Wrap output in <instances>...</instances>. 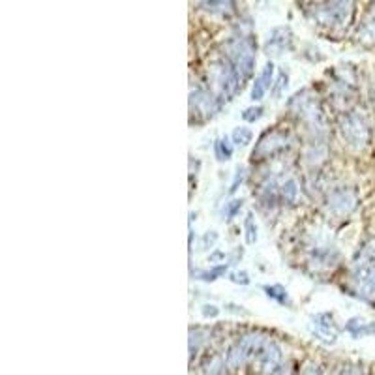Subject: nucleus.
<instances>
[{
  "instance_id": "1",
  "label": "nucleus",
  "mask_w": 375,
  "mask_h": 375,
  "mask_svg": "<svg viewBox=\"0 0 375 375\" xmlns=\"http://www.w3.org/2000/svg\"><path fill=\"white\" fill-rule=\"evenodd\" d=\"M255 38L253 36H233L225 42V55L233 64L242 83L250 81L255 71Z\"/></svg>"
},
{
  "instance_id": "2",
  "label": "nucleus",
  "mask_w": 375,
  "mask_h": 375,
  "mask_svg": "<svg viewBox=\"0 0 375 375\" xmlns=\"http://www.w3.org/2000/svg\"><path fill=\"white\" fill-rule=\"evenodd\" d=\"M209 84L210 91L214 92L216 98L223 104H227L229 100H233L236 92L242 89V79L236 73L233 68V64L225 58L214 60L209 66Z\"/></svg>"
},
{
  "instance_id": "3",
  "label": "nucleus",
  "mask_w": 375,
  "mask_h": 375,
  "mask_svg": "<svg viewBox=\"0 0 375 375\" xmlns=\"http://www.w3.org/2000/svg\"><path fill=\"white\" fill-rule=\"evenodd\" d=\"M338 130L341 133V139L356 150L368 146L370 139H372L368 120L356 111L341 113L340 120H338Z\"/></svg>"
},
{
  "instance_id": "4",
  "label": "nucleus",
  "mask_w": 375,
  "mask_h": 375,
  "mask_svg": "<svg viewBox=\"0 0 375 375\" xmlns=\"http://www.w3.org/2000/svg\"><path fill=\"white\" fill-rule=\"evenodd\" d=\"M293 143V135L285 130H269L259 137L258 145L251 150V161L271 160L274 156L285 152Z\"/></svg>"
},
{
  "instance_id": "5",
  "label": "nucleus",
  "mask_w": 375,
  "mask_h": 375,
  "mask_svg": "<svg viewBox=\"0 0 375 375\" xmlns=\"http://www.w3.org/2000/svg\"><path fill=\"white\" fill-rule=\"evenodd\" d=\"M310 15L312 21L323 27H343L351 19L353 14V4L351 2H321L312 4Z\"/></svg>"
},
{
  "instance_id": "6",
  "label": "nucleus",
  "mask_w": 375,
  "mask_h": 375,
  "mask_svg": "<svg viewBox=\"0 0 375 375\" xmlns=\"http://www.w3.org/2000/svg\"><path fill=\"white\" fill-rule=\"evenodd\" d=\"M287 105L293 115H297L310 128H323V111H321L319 102L308 91L297 92Z\"/></svg>"
},
{
  "instance_id": "7",
  "label": "nucleus",
  "mask_w": 375,
  "mask_h": 375,
  "mask_svg": "<svg viewBox=\"0 0 375 375\" xmlns=\"http://www.w3.org/2000/svg\"><path fill=\"white\" fill-rule=\"evenodd\" d=\"M222 102L216 98V94L210 89H195L190 94V113L192 117L195 115L197 122H205L216 117V113L222 109Z\"/></svg>"
},
{
  "instance_id": "8",
  "label": "nucleus",
  "mask_w": 375,
  "mask_h": 375,
  "mask_svg": "<svg viewBox=\"0 0 375 375\" xmlns=\"http://www.w3.org/2000/svg\"><path fill=\"white\" fill-rule=\"evenodd\" d=\"M353 295L366 302L375 300V263L356 264L351 274Z\"/></svg>"
},
{
  "instance_id": "9",
  "label": "nucleus",
  "mask_w": 375,
  "mask_h": 375,
  "mask_svg": "<svg viewBox=\"0 0 375 375\" xmlns=\"http://www.w3.org/2000/svg\"><path fill=\"white\" fill-rule=\"evenodd\" d=\"M356 205H359V195L349 186L334 188L327 195V210L338 218H345L351 214L356 209Z\"/></svg>"
},
{
  "instance_id": "10",
  "label": "nucleus",
  "mask_w": 375,
  "mask_h": 375,
  "mask_svg": "<svg viewBox=\"0 0 375 375\" xmlns=\"http://www.w3.org/2000/svg\"><path fill=\"white\" fill-rule=\"evenodd\" d=\"M310 332L315 340L323 341L327 345H332L338 340V330H336V325H334L332 313L323 312L317 313V315H312L310 319Z\"/></svg>"
},
{
  "instance_id": "11",
  "label": "nucleus",
  "mask_w": 375,
  "mask_h": 375,
  "mask_svg": "<svg viewBox=\"0 0 375 375\" xmlns=\"http://www.w3.org/2000/svg\"><path fill=\"white\" fill-rule=\"evenodd\" d=\"M293 43H295V36H293L291 28L276 27L269 32V38L263 47L266 55H282L285 51H291Z\"/></svg>"
},
{
  "instance_id": "12",
  "label": "nucleus",
  "mask_w": 375,
  "mask_h": 375,
  "mask_svg": "<svg viewBox=\"0 0 375 375\" xmlns=\"http://www.w3.org/2000/svg\"><path fill=\"white\" fill-rule=\"evenodd\" d=\"M253 362H255L263 372H266V374L271 375L272 372L282 364V348H280L276 341L269 338V340L264 341V345L261 348V351H259Z\"/></svg>"
},
{
  "instance_id": "13",
  "label": "nucleus",
  "mask_w": 375,
  "mask_h": 375,
  "mask_svg": "<svg viewBox=\"0 0 375 375\" xmlns=\"http://www.w3.org/2000/svg\"><path fill=\"white\" fill-rule=\"evenodd\" d=\"M274 73H276L274 62H272V60H269V62L264 64V68L261 70V73L258 76V79H255V81H253V84H251L250 100L253 102V104L261 102V100L266 96V92L272 91V87H274Z\"/></svg>"
},
{
  "instance_id": "14",
  "label": "nucleus",
  "mask_w": 375,
  "mask_h": 375,
  "mask_svg": "<svg viewBox=\"0 0 375 375\" xmlns=\"http://www.w3.org/2000/svg\"><path fill=\"white\" fill-rule=\"evenodd\" d=\"M210 328L207 327H190V359L199 353L203 345L209 341Z\"/></svg>"
},
{
  "instance_id": "15",
  "label": "nucleus",
  "mask_w": 375,
  "mask_h": 375,
  "mask_svg": "<svg viewBox=\"0 0 375 375\" xmlns=\"http://www.w3.org/2000/svg\"><path fill=\"white\" fill-rule=\"evenodd\" d=\"M345 330L353 336L354 340H359V338H364L368 334H375V323H368L362 317H351L345 323Z\"/></svg>"
},
{
  "instance_id": "16",
  "label": "nucleus",
  "mask_w": 375,
  "mask_h": 375,
  "mask_svg": "<svg viewBox=\"0 0 375 375\" xmlns=\"http://www.w3.org/2000/svg\"><path fill=\"white\" fill-rule=\"evenodd\" d=\"M356 38H359L362 43H368V45H374L375 43V4L374 8L370 10V14L366 15V19L361 23L359 32H356Z\"/></svg>"
},
{
  "instance_id": "17",
  "label": "nucleus",
  "mask_w": 375,
  "mask_h": 375,
  "mask_svg": "<svg viewBox=\"0 0 375 375\" xmlns=\"http://www.w3.org/2000/svg\"><path fill=\"white\" fill-rule=\"evenodd\" d=\"M229 274V264L222 263V264H214V266H210V269H203V271H197L194 274L195 280H201V282H216L218 278H223V276H227Z\"/></svg>"
},
{
  "instance_id": "18",
  "label": "nucleus",
  "mask_w": 375,
  "mask_h": 375,
  "mask_svg": "<svg viewBox=\"0 0 375 375\" xmlns=\"http://www.w3.org/2000/svg\"><path fill=\"white\" fill-rule=\"evenodd\" d=\"M233 150L235 145L229 135H222L214 141V158L218 161H229L233 158Z\"/></svg>"
},
{
  "instance_id": "19",
  "label": "nucleus",
  "mask_w": 375,
  "mask_h": 375,
  "mask_svg": "<svg viewBox=\"0 0 375 375\" xmlns=\"http://www.w3.org/2000/svg\"><path fill=\"white\" fill-rule=\"evenodd\" d=\"M223 359H225V366H227V370H231V372H236V370L242 368L244 364H248V361H246V354L242 353V349L238 348V343L231 345Z\"/></svg>"
},
{
  "instance_id": "20",
  "label": "nucleus",
  "mask_w": 375,
  "mask_h": 375,
  "mask_svg": "<svg viewBox=\"0 0 375 375\" xmlns=\"http://www.w3.org/2000/svg\"><path fill=\"white\" fill-rule=\"evenodd\" d=\"M197 6L205 12H210V14H220L222 17H231L233 14H236L235 2H199Z\"/></svg>"
},
{
  "instance_id": "21",
  "label": "nucleus",
  "mask_w": 375,
  "mask_h": 375,
  "mask_svg": "<svg viewBox=\"0 0 375 375\" xmlns=\"http://www.w3.org/2000/svg\"><path fill=\"white\" fill-rule=\"evenodd\" d=\"M297 197H299V184L295 179H287L280 184V201L284 205L297 203Z\"/></svg>"
},
{
  "instance_id": "22",
  "label": "nucleus",
  "mask_w": 375,
  "mask_h": 375,
  "mask_svg": "<svg viewBox=\"0 0 375 375\" xmlns=\"http://www.w3.org/2000/svg\"><path fill=\"white\" fill-rule=\"evenodd\" d=\"M264 295L269 297L274 302H278L280 306H291V299H289V293L285 289L284 285L272 284V285H263Z\"/></svg>"
},
{
  "instance_id": "23",
  "label": "nucleus",
  "mask_w": 375,
  "mask_h": 375,
  "mask_svg": "<svg viewBox=\"0 0 375 375\" xmlns=\"http://www.w3.org/2000/svg\"><path fill=\"white\" fill-rule=\"evenodd\" d=\"M244 236H246V244H250V246L258 242L259 229L253 212H248L246 218H244Z\"/></svg>"
},
{
  "instance_id": "24",
  "label": "nucleus",
  "mask_w": 375,
  "mask_h": 375,
  "mask_svg": "<svg viewBox=\"0 0 375 375\" xmlns=\"http://www.w3.org/2000/svg\"><path fill=\"white\" fill-rule=\"evenodd\" d=\"M231 141L235 146H248L253 141V132L248 126H236L231 133Z\"/></svg>"
},
{
  "instance_id": "25",
  "label": "nucleus",
  "mask_w": 375,
  "mask_h": 375,
  "mask_svg": "<svg viewBox=\"0 0 375 375\" xmlns=\"http://www.w3.org/2000/svg\"><path fill=\"white\" fill-rule=\"evenodd\" d=\"M287 84H289V71L282 68L278 71V77L274 79V87H272V96L274 100H280V98L284 96V92L287 91Z\"/></svg>"
},
{
  "instance_id": "26",
  "label": "nucleus",
  "mask_w": 375,
  "mask_h": 375,
  "mask_svg": "<svg viewBox=\"0 0 375 375\" xmlns=\"http://www.w3.org/2000/svg\"><path fill=\"white\" fill-rule=\"evenodd\" d=\"M242 207H244L242 199H231L229 203H225L222 210L223 222H231L233 218H236V214L242 210Z\"/></svg>"
},
{
  "instance_id": "27",
  "label": "nucleus",
  "mask_w": 375,
  "mask_h": 375,
  "mask_svg": "<svg viewBox=\"0 0 375 375\" xmlns=\"http://www.w3.org/2000/svg\"><path fill=\"white\" fill-rule=\"evenodd\" d=\"M264 107L261 105H250L242 111V120L244 122H258L259 118H263Z\"/></svg>"
},
{
  "instance_id": "28",
  "label": "nucleus",
  "mask_w": 375,
  "mask_h": 375,
  "mask_svg": "<svg viewBox=\"0 0 375 375\" xmlns=\"http://www.w3.org/2000/svg\"><path fill=\"white\" fill-rule=\"evenodd\" d=\"M244 179H246V167L238 166L235 169V174H233V182H231V186H229V194H235L236 190L240 188V184L244 182Z\"/></svg>"
},
{
  "instance_id": "29",
  "label": "nucleus",
  "mask_w": 375,
  "mask_h": 375,
  "mask_svg": "<svg viewBox=\"0 0 375 375\" xmlns=\"http://www.w3.org/2000/svg\"><path fill=\"white\" fill-rule=\"evenodd\" d=\"M218 240H220L218 231H207V233L201 236V250H210V248H214Z\"/></svg>"
},
{
  "instance_id": "30",
  "label": "nucleus",
  "mask_w": 375,
  "mask_h": 375,
  "mask_svg": "<svg viewBox=\"0 0 375 375\" xmlns=\"http://www.w3.org/2000/svg\"><path fill=\"white\" fill-rule=\"evenodd\" d=\"M229 280H231V282H233V284H238V285H248L251 282L250 274H248V272H246V271L231 272Z\"/></svg>"
},
{
  "instance_id": "31",
  "label": "nucleus",
  "mask_w": 375,
  "mask_h": 375,
  "mask_svg": "<svg viewBox=\"0 0 375 375\" xmlns=\"http://www.w3.org/2000/svg\"><path fill=\"white\" fill-rule=\"evenodd\" d=\"M220 308L216 304H203L201 306V315L205 317V319H216L218 315H220Z\"/></svg>"
},
{
  "instance_id": "32",
  "label": "nucleus",
  "mask_w": 375,
  "mask_h": 375,
  "mask_svg": "<svg viewBox=\"0 0 375 375\" xmlns=\"http://www.w3.org/2000/svg\"><path fill=\"white\" fill-rule=\"evenodd\" d=\"M300 375H325L323 374V368H321L319 364H315V362H308Z\"/></svg>"
},
{
  "instance_id": "33",
  "label": "nucleus",
  "mask_w": 375,
  "mask_h": 375,
  "mask_svg": "<svg viewBox=\"0 0 375 375\" xmlns=\"http://www.w3.org/2000/svg\"><path fill=\"white\" fill-rule=\"evenodd\" d=\"M209 263H212V266H214V264L225 263V251H222V250L212 251V253L209 255Z\"/></svg>"
},
{
  "instance_id": "34",
  "label": "nucleus",
  "mask_w": 375,
  "mask_h": 375,
  "mask_svg": "<svg viewBox=\"0 0 375 375\" xmlns=\"http://www.w3.org/2000/svg\"><path fill=\"white\" fill-rule=\"evenodd\" d=\"M242 258H244V248L238 246V248H235V250L229 253V261H227V264H236Z\"/></svg>"
},
{
  "instance_id": "35",
  "label": "nucleus",
  "mask_w": 375,
  "mask_h": 375,
  "mask_svg": "<svg viewBox=\"0 0 375 375\" xmlns=\"http://www.w3.org/2000/svg\"><path fill=\"white\" fill-rule=\"evenodd\" d=\"M223 308H225V312L235 313V315H248V312L244 310L242 306L233 304V302H229V304H225V306H223Z\"/></svg>"
},
{
  "instance_id": "36",
  "label": "nucleus",
  "mask_w": 375,
  "mask_h": 375,
  "mask_svg": "<svg viewBox=\"0 0 375 375\" xmlns=\"http://www.w3.org/2000/svg\"><path fill=\"white\" fill-rule=\"evenodd\" d=\"M289 374H291V368H289L287 364H280L278 368L274 370L271 375H289Z\"/></svg>"
}]
</instances>
